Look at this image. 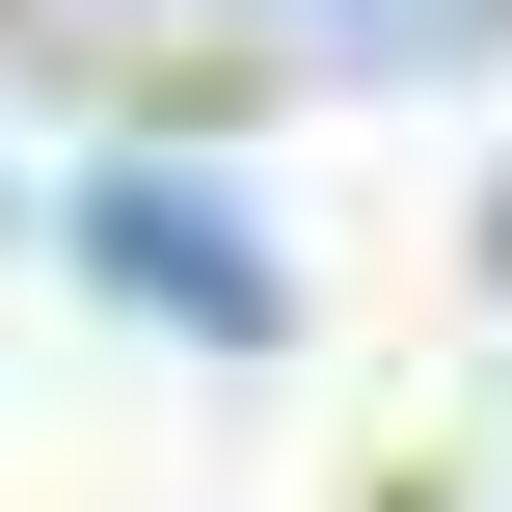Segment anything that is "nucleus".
Masks as SVG:
<instances>
[{
  "label": "nucleus",
  "instance_id": "nucleus-1",
  "mask_svg": "<svg viewBox=\"0 0 512 512\" xmlns=\"http://www.w3.org/2000/svg\"><path fill=\"white\" fill-rule=\"evenodd\" d=\"M81 243H108V270H135V297H189V324H216V351H243V324H270V270H243V216H216V189H162V162H108V189H81Z\"/></svg>",
  "mask_w": 512,
  "mask_h": 512
},
{
  "label": "nucleus",
  "instance_id": "nucleus-2",
  "mask_svg": "<svg viewBox=\"0 0 512 512\" xmlns=\"http://www.w3.org/2000/svg\"><path fill=\"white\" fill-rule=\"evenodd\" d=\"M243 27H324V54H405V27H459V0H243Z\"/></svg>",
  "mask_w": 512,
  "mask_h": 512
}]
</instances>
